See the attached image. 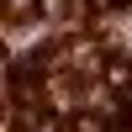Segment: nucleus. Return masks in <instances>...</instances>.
I'll return each instance as SVG.
<instances>
[{
    "label": "nucleus",
    "mask_w": 132,
    "mask_h": 132,
    "mask_svg": "<svg viewBox=\"0 0 132 132\" xmlns=\"http://www.w3.org/2000/svg\"><path fill=\"white\" fill-rule=\"evenodd\" d=\"M127 122H132V116H127Z\"/></svg>",
    "instance_id": "nucleus-1"
}]
</instances>
